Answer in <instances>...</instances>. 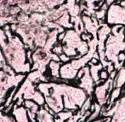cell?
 <instances>
[{"mask_svg": "<svg viewBox=\"0 0 125 122\" xmlns=\"http://www.w3.org/2000/svg\"><path fill=\"white\" fill-rule=\"evenodd\" d=\"M125 84V68H122L119 73L116 76V79L113 81L114 87L121 88L123 85Z\"/></svg>", "mask_w": 125, "mask_h": 122, "instance_id": "1", "label": "cell"}, {"mask_svg": "<svg viewBox=\"0 0 125 122\" xmlns=\"http://www.w3.org/2000/svg\"><path fill=\"white\" fill-rule=\"evenodd\" d=\"M120 93H121V88H117L116 90H114L113 92L112 93V98L110 99L112 103L114 102V100H115L116 98H117V97L120 95Z\"/></svg>", "mask_w": 125, "mask_h": 122, "instance_id": "2", "label": "cell"}, {"mask_svg": "<svg viewBox=\"0 0 125 122\" xmlns=\"http://www.w3.org/2000/svg\"><path fill=\"white\" fill-rule=\"evenodd\" d=\"M106 79H108V72L102 71L100 73V79L101 80H105Z\"/></svg>", "mask_w": 125, "mask_h": 122, "instance_id": "3", "label": "cell"}, {"mask_svg": "<svg viewBox=\"0 0 125 122\" xmlns=\"http://www.w3.org/2000/svg\"><path fill=\"white\" fill-rule=\"evenodd\" d=\"M61 49H62L61 46H57V47H55V48L54 49V51L55 53H57V54H61Z\"/></svg>", "mask_w": 125, "mask_h": 122, "instance_id": "4", "label": "cell"}, {"mask_svg": "<svg viewBox=\"0 0 125 122\" xmlns=\"http://www.w3.org/2000/svg\"><path fill=\"white\" fill-rule=\"evenodd\" d=\"M61 59L63 61H67L70 60V57H68V56H66L65 55H61Z\"/></svg>", "mask_w": 125, "mask_h": 122, "instance_id": "5", "label": "cell"}, {"mask_svg": "<svg viewBox=\"0 0 125 122\" xmlns=\"http://www.w3.org/2000/svg\"><path fill=\"white\" fill-rule=\"evenodd\" d=\"M118 59L120 60V61H124V60H125V54H124V53H121V54L119 55Z\"/></svg>", "mask_w": 125, "mask_h": 122, "instance_id": "6", "label": "cell"}, {"mask_svg": "<svg viewBox=\"0 0 125 122\" xmlns=\"http://www.w3.org/2000/svg\"><path fill=\"white\" fill-rule=\"evenodd\" d=\"M115 76H116V71H113V72H112V74H111V75H110V78H111V79H114V78H115Z\"/></svg>", "mask_w": 125, "mask_h": 122, "instance_id": "7", "label": "cell"}, {"mask_svg": "<svg viewBox=\"0 0 125 122\" xmlns=\"http://www.w3.org/2000/svg\"><path fill=\"white\" fill-rule=\"evenodd\" d=\"M64 36H65V33H62V34H61L59 36V39H62V38H64Z\"/></svg>", "mask_w": 125, "mask_h": 122, "instance_id": "8", "label": "cell"}]
</instances>
